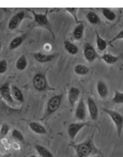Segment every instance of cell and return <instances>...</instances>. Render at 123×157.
<instances>
[{
    "instance_id": "obj_1",
    "label": "cell",
    "mask_w": 123,
    "mask_h": 157,
    "mask_svg": "<svg viewBox=\"0 0 123 157\" xmlns=\"http://www.w3.org/2000/svg\"><path fill=\"white\" fill-rule=\"evenodd\" d=\"M71 147H73L76 151L78 157H88L91 154H102L100 151H98L94 144V134L90 136L85 141L79 143V144H69Z\"/></svg>"
},
{
    "instance_id": "obj_2",
    "label": "cell",
    "mask_w": 123,
    "mask_h": 157,
    "mask_svg": "<svg viewBox=\"0 0 123 157\" xmlns=\"http://www.w3.org/2000/svg\"><path fill=\"white\" fill-rule=\"evenodd\" d=\"M31 13L33 15L32 17H33V20H34L35 26H38V27L46 29L47 30H48L51 33V35L53 36V38H55L54 32L52 31L51 24H50V22H49V20L48 18V10L44 13H35L34 10H32Z\"/></svg>"
},
{
    "instance_id": "obj_3",
    "label": "cell",
    "mask_w": 123,
    "mask_h": 157,
    "mask_svg": "<svg viewBox=\"0 0 123 157\" xmlns=\"http://www.w3.org/2000/svg\"><path fill=\"white\" fill-rule=\"evenodd\" d=\"M10 82H6L4 84L0 86V98H1L4 101L12 108H16L17 102L13 99L12 95V88H10Z\"/></svg>"
},
{
    "instance_id": "obj_4",
    "label": "cell",
    "mask_w": 123,
    "mask_h": 157,
    "mask_svg": "<svg viewBox=\"0 0 123 157\" xmlns=\"http://www.w3.org/2000/svg\"><path fill=\"white\" fill-rule=\"evenodd\" d=\"M63 95H56L50 98V99L48 100V102L47 104V109H46V112H44V118L49 117L60 108L62 101H63Z\"/></svg>"
},
{
    "instance_id": "obj_5",
    "label": "cell",
    "mask_w": 123,
    "mask_h": 157,
    "mask_svg": "<svg viewBox=\"0 0 123 157\" xmlns=\"http://www.w3.org/2000/svg\"><path fill=\"white\" fill-rule=\"evenodd\" d=\"M103 112H105V113L111 117L112 121L114 122V124L117 128V136L118 137H120L122 133V129H123V117L119 113H117V111H114V110L103 108Z\"/></svg>"
},
{
    "instance_id": "obj_6",
    "label": "cell",
    "mask_w": 123,
    "mask_h": 157,
    "mask_svg": "<svg viewBox=\"0 0 123 157\" xmlns=\"http://www.w3.org/2000/svg\"><path fill=\"white\" fill-rule=\"evenodd\" d=\"M32 84H33V87H34L37 91H40V92L46 91L49 88L46 75L43 73H37L34 75L32 80Z\"/></svg>"
},
{
    "instance_id": "obj_7",
    "label": "cell",
    "mask_w": 123,
    "mask_h": 157,
    "mask_svg": "<svg viewBox=\"0 0 123 157\" xmlns=\"http://www.w3.org/2000/svg\"><path fill=\"white\" fill-rule=\"evenodd\" d=\"M32 16H29L27 12H24V10H21V12L17 13L16 14H14L12 19L10 20L9 24H8V28L10 29V30H14V29H17L18 27L20 26L21 22L23 21L24 19H31Z\"/></svg>"
},
{
    "instance_id": "obj_8",
    "label": "cell",
    "mask_w": 123,
    "mask_h": 157,
    "mask_svg": "<svg viewBox=\"0 0 123 157\" xmlns=\"http://www.w3.org/2000/svg\"><path fill=\"white\" fill-rule=\"evenodd\" d=\"M83 55H84V58L86 59V61L89 62V63L94 62L98 57V54H97V51L95 50V48L89 43L84 44V46H83Z\"/></svg>"
},
{
    "instance_id": "obj_9",
    "label": "cell",
    "mask_w": 123,
    "mask_h": 157,
    "mask_svg": "<svg viewBox=\"0 0 123 157\" xmlns=\"http://www.w3.org/2000/svg\"><path fill=\"white\" fill-rule=\"evenodd\" d=\"M86 99H87V108H88L90 118L92 120H97L98 117V109L97 103L91 97H88Z\"/></svg>"
},
{
    "instance_id": "obj_10",
    "label": "cell",
    "mask_w": 123,
    "mask_h": 157,
    "mask_svg": "<svg viewBox=\"0 0 123 157\" xmlns=\"http://www.w3.org/2000/svg\"><path fill=\"white\" fill-rule=\"evenodd\" d=\"M58 56V53H55V54H44L42 52H35L33 53V57L34 59L41 63H49L52 60H54L56 57Z\"/></svg>"
},
{
    "instance_id": "obj_11",
    "label": "cell",
    "mask_w": 123,
    "mask_h": 157,
    "mask_svg": "<svg viewBox=\"0 0 123 157\" xmlns=\"http://www.w3.org/2000/svg\"><path fill=\"white\" fill-rule=\"evenodd\" d=\"M85 126H87L86 123H71V124H69L68 126V136L69 137L73 140L75 139V137L77 136V134L80 132V131L84 128Z\"/></svg>"
},
{
    "instance_id": "obj_12",
    "label": "cell",
    "mask_w": 123,
    "mask_h": 157,
    "mask_svg": "<svg viewBox=\"0 0 123 157\" xmlns=\"http://www.w3.org/2000/svg\"><path fill=\"white\" fill-rule=\"evenodd\" d=\"M75 117L77 119H79L81 121L85 119L86 117V109H85V104H84V98H82L80 99L79 103H78V106L76 108V112H75Z\"/></svg>"
},
{
    "instance_id": "obj_13",
    "label": "cell",
    "mask_w": 123,
    "mask_h": 157,
    "mask_svg": "<svg viewBox=\"0 0 123 157\" xmlns=\"http://www.w3.org/2000/svg\"><path fill=\"white\" fill-rule=\"evenodd\" d=\"M28 36V33H24V34H22V35H19L15 38H13L12 41H10V46H9V48L10 50H14L16 48H18L22 44H23V42L26 40Z\"/></svg>"
},
{
    "instance_id": "obj_14",
    "label": "cell",
    "mask_w": 123,
    "mask_h": 157,
    "mask_svg": "<svg viewBox=\"0 0 123 157\" xmlns=\"http://www.w3.org/2000/svg\"><path fill=\"white\" fill-rule=\"evenodd\" d=\"M80 94H81V91H80L79 88L71 87L69 89V92H68V101H69V103H70V105L72 107L75 105V103L77 102V100L79 99Z\"/></svg>"
},
{
    "instance_id": "obj_15",
    "label": "cell",
    "mask_w": 123,
    "mask_h": 157,
    "mask_svg": "<svg viewBox=\"0 0 123 157\" xmlns=\"http://www.w3.org/2000/svg\"><path fill=\"white\" fill-rule=\"evenodd\" d=\"M10 88H12V95H13V99L16 102L23 103L24 102V95L22 93V91L15 85H12Z\"/></svg>"
},
{
    "instance_id": "obj_16",
    "label": "cell",
    "mask_w": 123,
    "mask_h": 157,
    "mask_svg": "<svg viewBox=\"0 0 123 157\" xmlns=\"http://www.w3.org/2000/svg\"><path fill=\"white\" fill-rule=\"evenodd\" d=\"M97 91H98L100 98H104L107 97L109 90H108V87H107L106 83L103 81H98V83H97Z\"/></svg>"
},
{
    "instance_id": "obj_17",
    "label": "cell",
    "mask_w": 123,
    "mask_h": 157,
    "mask_svg": "<svg viewBox=\"0 0 123 157\" xmlns=\"http://www.w3.org/2000/svg\"><path fill=\"white\" fill-rule=\"evenodd\" d=\"M83 31H84V25L83 23H81L79 25H77L73 30V38L77 41H80L83 37Z\"/></svg>"
},
{
    "instance_id": "obj_18",
    "label": "cell",
    "mask_w": 123,
    "mask_h": 157,
    "mask_svg": "<svg viewBox=\"0 0 123 157\" xmlns=\"http://www.w3.org/2000/svg\"><path fill=\"white\" fill-rule=\"evenodd\" d=\"M29 126L30 130L32 132H34L35 133H38V134H46L47 133L46 128L38 122H35V121L30 122L29 124Z\"/></svg>"
},
{
    "instance_id": "obj_19",
    "label": "cell",
    "mask_w": 123,
    "mask_h": 157,
    "mask_svg": "<svg viewBox=\"0 0 123 157\" xmlns=\"http://www.w3.org/2000/svg\"><path fill=\"white\" fill-rule=\"evenodd\" d=\"M120 58H121V55L120 56H115V55H112L110 53H105L102 56V57H100V59H102L107 64H114Z\"/></svg>"
},
{
    "instance_id": "obj_20",
    "label": "cell",
    "mask_w": 123,
    "mask_h": 157,
    "mask_svg": "<svg viewBox=\"0 0 123 157\" xmlns=\"http://www.w3.org/2000/svg\"><path fill=\"white\" fill-rule=\"evenodd\" d=\"M16 69H18L19 71H23L27 68L28 66V60H27V57L26 55H22L18 58L17 62H16Z\"/></svg>"
},
{
    "instance_id": "obj_21",
    "label": "cell",
    "mask_w": 123,
    "mask_h": 157,
    "mask_svg": "<svg viewBox=\"0 0 123 157\" xmlns=\"http://www.w3.org/2000/svg\"><path fill=\"white\" fill-rule=\"evenodd\" d=\"M63 47H64V49L71 55H76L78 53V51H79V48H78L76 44H74L73 43H71L69 41H64Z\"/></svg>"
},
{
    "instance_id": "obj_22",
    "label": "cell",
    "mask_w": 123,
    "mask_h": 157,
    "mask_svg": "<svg viewBox=\"0 0 123 157\" xmlns=\"http://www.w3.org/2000/svg\"><path fill=\"white\" fill-rule=\"evenodd\" d=\"M96 42H97V48H98V50L100 51V52H102L106 49L107 46H108V43L102 39V37L99 36V34L98 32H96Z\"/></svg>"
},
{
    "instance_id": "obj_23",
    "label": "cell",
    "mask_w": 123,
    "mask_h": 157,
    "mask_svg": "<svg viewBox=\"0 0 123 157\" xmlns=\"http://www.w3.org/2000/svg\"><path fill=\"white\" fill-rule=\"evenodd\" d=\"M35 150L41 157H54L53 154L50 152V151L48 150L47 148L43 147L42 145H39V144L35 145Z\"/></svg>"
},
{
    "instance_id": "obj_24",
    "label": "cell",
    "mask_w": 123,
    "mask_h": 157,
    "mask_svg": "<svg viewBox=\"0 0 123 157\" xmlns=\"http://www.w3.org/2000/svg\"><path fill=\"white\" fill-rule=\"evenodd\" d=\"M86 18L90 24H93V25H99L100 24V19H99L98 15L95 12H92V10L87 13Z\"/></svg>"
},
{
    "instance_id": "obj_25",
    "label": "cell",
    "mask_w": 123,
    "mask_h": 157,
    "mask_svg": "<svg viewBox=\"0 0 123 157\" xmlns=\"http://www.w3.org/2000/svg\"><path fill=\"white\" fill-rule=\"evenodd\" d=\"M74 72L77 75L84 76V75H87L89 73V68L84 64H77L74 67Z\"/></svg>"
},
{
    "instance_id": "obj_26",
    "label": "cell",
    "mask_w": 123,
    "mask_h": 157,
    "mask_svg": "<svg viewBox=\"0 0 123 157\" xmlns=\"http://www.w3.org/2000/svg\"><path fill=\"white\" fill-rule=\"evenodd\" d=\"M102 13L103 16L107 20H109V21H115L116 18H117L116 13L112 10H110V9H105V8L104 9H102Z\"/></svg>"
},
{
    "instance_id": "obj_27",
    "label": "cell",
    "mask_w": 123,
    "mask_h": 157,
    "mask_svg": "<svg viewBox=\"0 0 123 157\" xmlns=\"http://www.w3.org/2000/svg\"><path fill=\"white\" fill-rule=\"evenodd\" d=\"M12 137L13 139H15L16 141H20V142H24L25 141V138H24V136L23 133H22L19 130L17 129H13V132H12Z\"/></svg>"
},
{
    "instance_id": "obj_28",
    "label": "cell",
    "mask_w": 123,
    "mask_h": 157,
    "mask_svg": "<svg viewBox=\"0 0 123 157\" xmlns=\"http://www.w3.org/2000/svg\"><path fill=\"white\" fill-rule=\"evenodd\" d=\"M113 101L116 104H123V92L116 90L113 98Z\"/></svg>"
},
{
    "instance_id": "obj_29",
    "label": "cell",
    "mask_w": 123,
    "mask_h": 157,
    "mask_svg": "<svg viewBox=\"0 0 123 157\" xmlns=\"http://www.w3.org/2000/svg\"><path fill=\"white\" fill-rule=\"evenodd\" d=\"M0 110H1V111H6V112H8L9 114H10V113H13V112H17L16 109H13V108H12V107H10V106L4 101V100L1 99V98H0Z\"/></svg>"
},
{
    "instance_id": "obj_30",
    "label": "cell",
    "mask_w": 123,
    "mask_h": 157,
    "mask_svg": "<svg viewBox=\"0 0 123 157\" xmlns=\"http://www.w3.org/2000/svg\"><path fill=\"white\" fill-rule=\"evenodd\" d=\"M10 125H8L7 123H3L0 127V140H2L10 132Z\"/></svg>"
},
{
    "instance_id": "obj_31",
    "label": "cell",
    "mask_w": 123,
    "mask_h": 157,
    "mask_svg": "<svg viewBox=\"0 0 123 157\" xmlns=\"http://www.w3.org/2000/svg\"><path fill=\"white\" fill-rule=\"evenodd\" d=\"M65 10L68 13H70V14H72V16H73V18L75 19V21L77 22V23H81V22H79V20H78V18H77V12H78V9H76V8H71V9H69V8H67V9H65Z\"/></svg>"
},
{
    "instance_id": "obj_32",
    "label": "cell",
    "mask_w": 123,
    "mask_h": 157,
    "mask_svg": "<svg viewBox=\"0 0 123 157\" xmlns=\"http://www.w3.org/2000/svg\"><path fill=\"white\" fill-rule=\"evenodd\" d=\"M8 70V63L6 60L0 61V74H4Z\"/></svg>"
},
{
    "instance_id": "obj_33",
    "label": "cell",
    "mask_w": 123,
    "mask_h": 157,
    "mask_svg": "<svg viewBox=\"0 0 123 157\" xmlns=\"http://www.w3.org/2000/svg\"><path fill=\"white\" fill-rule=\"evenodd\" d=\"M121 39H123V30L119 31V32L117 33V34L113 39H112L110 42H109V44H112L114 42H116V41H117V40H121Z\"/></svg>"
},
{
    "instance_id": "obj_34",
    "label": "cell",
    "mask_w": 123,
    "mask_h": 157,
    "mask_svg": "<svg viewBox=\"0 0 123 157\" xmlns=\"http://www.w3.org/2000/svg\"><path fill=\"white\" fill-rule=\"evenodd\" d=\"M44 49L46 50L47 52H48V51H50V50L52 49L51 44H44Z\"/></svg>"
},
{
    "instance_id": "obj_35",
    "label": "cell",
    "mask_w": 123,
    "mask_h": 157,
    "mask_svg": "<svg viewBox=\"0 0 123 157\" xmlns=\"http://www.w3.org/2000/svg\"><path fill=\"white\" fill-rule=\"evenodd\" d=\"M1 157H12V155H10V153H6V154H4V155H2Z\"/></svg>"
},
{
    "instance_id": "obj_36",
    "label": "cell",
    "mask_w": 123,
    "mask_h": 157,
    "mask_svg": "<svg viewBox=\"0 0 123 157\" xmlns=\"http://www.w3.org/2000/svg\"><path fill=\"white\" fill-rule=\"evenodd\" d=\"M1 48H2V44H1V42H0V51H1Z\"/></svg>"
},
{
    "instance_id": "obj_37",
    "label": "cell",
    "mask_w": 123,
    "mask_h": 157,
    "mask_svg": "<svg viewBox=\"0 0 123 157\" xmlns=\"http://www.w3.org/2000/svg\"><path fill=\"white\" fill-rule=\"evenodd\" d=\"M29 157H37V156H35V155H30V156H29Z\"/></svg>"
},
{
    "instance_id": "obj_38",
    "label": "cell",
    "mask_w": 123,
    "mask_h": 157,
    "mask_svg": "<svg viewBox=\"0 0 123 157\" xmlns=\"http://www.w3.org/2000/svg\"><path fill=\"white\" fill-rule=\"evenodd\" d=\"M92 157H98V155H95V156H92Z\"/></svg>"
},
{
    "instance_id": "obj_39",
    "label": "cell",
    "mask_w": 123,
    "mask_h": 157,
    "mask_svg": "<svg viewBox=\"0 0 123 157\" xmlns=\"http://www.w3.org/2000/svg\"><path fill=\"white\" fill-rule=\"evenodd\" d=\"M122 57H123V55H121V58H122Z\"/></svg>"
},
{
    "instance_id": "obj_40",
    "label": "cell",
    "mask_w": 123,
    "mask_h": 157,
    "mask_svg": "<svg viewBox=\"0 0 123 157\" xmlns=\"http://www.w3.org/2000/svg\"><path fill=\"white\" fill-rule=\"evenodd\" d=\"M0 157H1V154H0Z\"/></svg>"
}]
</instances>
